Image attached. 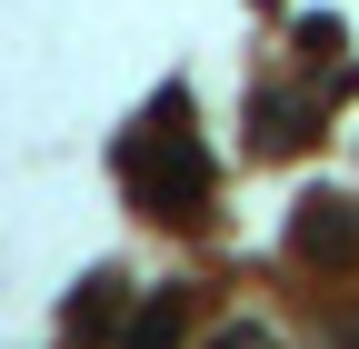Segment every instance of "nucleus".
<instances>
[{"instance_id":"1","label":"nucleus","mask_w":359,"mask_h":349,"mask_svg":"<svg viewBox=\"0 0 359 349\" xmlns=\"http://www.w3.org/2000/svg\"><path fill=\"white\" fill-rule=\"evenodd\" d=\"M299 249L309 259H359V210L349 200H309L299 210Z\"/></svg>"},{"instance_id":"2","label":"nucleus","mask_w":359,"mask_h":349,"mask_svg":"<svg viewBox=\"0 0 359 349\" xmlns=\"http://www.w3.org/2000/svg\"><path fill=\"white\" fill-rule=\"evenodd\" d=\"M170 320L180 310H140V339H130V349H170Z\"/></svg>"},{"instance_id":"3","label":"nucleus","mask_w":359,"mask_h":349,"mask_svg":"<svg viewBox=\"0 0 359 349\" xmlns=\"http://www.w3.org/2000/svg\"><path fill=\"white\" fill-rule=\"evenodd\" d=\"M219 349H280V339H259V329H240V339H219Z\"/></svg>"}]
</instances>
